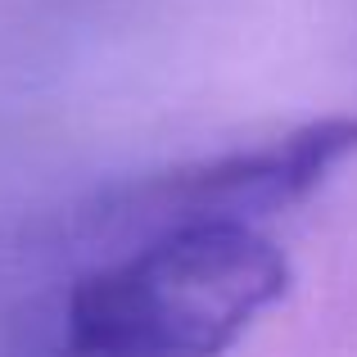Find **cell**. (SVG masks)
I'll return each instance as SVG.
<instances>
[{
	"label": "cell",
	"instance_id": "6da1fadb",
	"mask_svg": "<svg viewBox=\"0 0 357 357\" xmlns=\"http://www.w3.org/2000/svg\"><path fill=\"white\" fill-rule=\"evenodd\" d=\"M285 289V253L253 227L158 231L73 285L63 357H222Z\"/></svg>",
	"mask_w": 357,
	"mask_h": 357
},
{
	"label": "cell",
	"instance_id": "7a4b0ae2",
	"mask_svg": "<svg viewBox=\"0 0 357 357\" xmlns=\"http://www.w3.org/2000/svg\"><path fill=\"white\" fill-rule=\"evenodd\" d=\"M353 154H357V118L349 114L317 118L280 140H267V145L236 149V154L208 158V163L149 176V181L122 190L109 213L158 231L199 227V222L249 227L262 213L307 199Z\"/></svg>",
	"mask_w": 357,
	"mask_h": 357
}]
</instances>
